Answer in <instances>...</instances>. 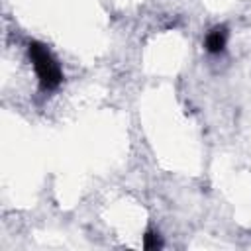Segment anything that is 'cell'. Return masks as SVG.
Returning <instances> with one entry per match:
<instances>
[{
    "label": "cell",
    "instance_id": "obj_1",
    "mask_svg": "<svg viewBox=\"0 0 251 251\" xmlns=\"http://www.w3.org/2000/svg\"><path fill=\"white\" fill-rule=\"evenodd\" d=\"M27 53H29L31 65L35 69L41 90L49 92V90L59 88V84L63 82V71H61L59 63L53 59V55L49 53V49L39 41H31Z\"/></svg>",
    "mask_w": 251,
    "mask_h": 251
},
{
    "label": "cell",
    "instance_id": "obj_3",
    "mask_svg": "<svg viewBox=\"0 0 251 251\" xmlns=\"http://www.w3.org/2000/svg\"><path fill=\"white\" fill-rule=\"evenodd\" d=\"M143 247H145V249H157V247H161L159 235H157V233H153V231L145 233V237H143Z\"/></svg>",
    "mask_w": 251,
    "mask_h": 251
},
{
    "label": "cell",
    "instance_id": "obj_2",
    "mask_svg": "<svg viewBox=\"0 0 251 251\" xmlns=\"http://www.w3.org/2000/svg\"><path fill=\"white\" fill-rule=\"evenodd\" d=\"M226 41H227V29H226V25H216V27H212L206 33L204 47H206L208 53L220 55L226 49Z\"/></svg>",
    "mask_w": 251,
    "mask_h": 251
}]
</instances>
